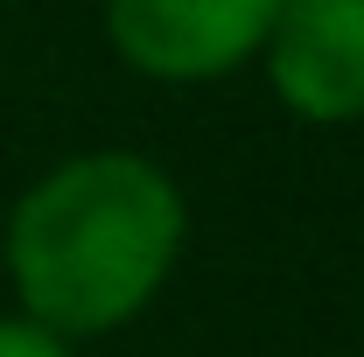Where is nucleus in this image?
Returning <instances> with one entry per match:
<instances>
[{"label": "nucleus", "instance_id": "obj_1", "mask_svg": "<svg viewBox=\"0 0 364 357\" xmlns=\"http://www.w3.org/2000/svg\"><path fill=\"white\" fill-rule=\"evenodd\" d=\"M189 252V196L140 147H85L14 196L0 273L14 309L63 343L112 336L154 309Z\"/></svg>", "mask_w": 364, "mask_h": 357}, {"label": "nucleus", "instance_id": "obj_2", "mask_svg": "<svg viewBox=\"0 0 364 357\" xmlns=\"http://www.w3.org/2000/svg\"><path fill=\"white\" fill-rule=\"evenodd\" d=\"M280 0H98L112 56L147 85H225L259 63Z\"/></svg>", "mask_w": 364, "mask_h": 357}, {"label": "nucleus", "instance_id": "obj_3", "mask_svg": "<svg viewBox=\"0 0 364 357\" xmlns=\"http://www.w3.org/2000/svg\"><path fill=\"white\" fill-rule=\"evenodd\" d=\"M259 70L280 112L301 127L364 119V0H280L259 49Z\"/></svg>", "mask_w": 364, "mask_h": 357}, {"label": "nucleus", "instance_id": "obj_4", "mask_svg": "<svg viewBox=\"0 0 364 357\" xmlns=\"http://www.w3.org/2000/svg\"><path fill=\"white\" fill-rule=\"evenodd\" d=\"M0 357H77V343H63V336L43 329L36 315L7 309V315H0Z\"/></svg>", "mask_w": 364, "mask_h": 357}]
</instances>
